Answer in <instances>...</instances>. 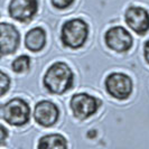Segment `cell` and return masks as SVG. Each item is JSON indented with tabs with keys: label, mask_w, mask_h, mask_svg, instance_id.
Here are the masks:
<instances>
[{
	"label": "cell",
	"mask_w": 149,
	"mask_h": 149,
	"mask_svg": "<svg viewBox=\"0 0 149 149\" xmlns=\"http://www.w3.org/2000/svg\"><path fill=\"white\" fill-rule=\"evenodd\" d=\"M44 86L53 94H63L73 86L74 74L64 62H55L44 75Z\"/></svg>",
	"instance_id": "obj_1"
},
{
	"label": "cell",
	"mask_w": 149,
	"mask_h": 149,
	"mask_svg": "<svg viewBox=\"0 0 149 149\" xmlns=\"http://www.w3.org/2000/svg\"><path fill=\"white\" fill-rule=\"evenodd\" d=\"M89 36V26L81 18L70 19L63 24L61 29V40L70 48H80L85 44Z\"/></svg>",
	"instance_id": "obj_2"
},
{
	"label": "cell",
	"mask_w": 149,
	"mask_h": 149,
	"mask_svg": "<svg viewBox=\"0 0 149 149\" xmlns=\"http://www.w3.org/2000/svg\"><path fill=\"white\" fill-rule=\"evenodd\" d=\"M2 117L6 122L15 127H22L30 119V108L20 97L8 101L2 108Z\"/></svg>",
	"instance_id": "obj_3"
},
{
	"label": "cell",
	"mask_w": 149,
	"mask_h": 149,
	"mask_svg": "<svg viewBox=\"0 0 149 149\" xmlns=\"http://www.w3.org/2000/svg\"><path fill=\"white\" fill-rule=\"evenodd\" d=\"M105 90L107 92L118 100H126L131 95L132 92V81L125 73L114 72L107 76L105 79Z\"/></svg>",
	"instance_id": "obj_4"
},
{
	"label": "cell",
	"mask_w": 149,
	"mask_h": 149,
	"mask_svg": "<svg viewBox=\"0 0 149 149\" xmlns=\"http://www.w3.org/2000/svg\"><path fill=\"white\" fill-rule=\"evenodd\" d=\"M100 104L101 103L97 97H92L88 93L74 94L70 101V105L74 117L81 120L92 117L97 111Z\"/></svg>",
	"instance_id": "obj_5"
},
{
	"label": "cell",
	"mask_w": 149,
	"mask_h": 149,
	"mask_svg": "<svg viewBox=\"0 0 149 149\" xmlns=\"http://www.w3.org/2000/svg\"><path fill=\"white\" fill-rule=\"evenodd\" d=\"M104 42L110 49L117 53L128 52L134 44L131 34L121 26H114L107 30Z\"/></svg>",
	"instance_id": "obj_6"
},
{
	"label": "cell",
	"mask_w": 149,
	"mask_h": 149,
	"mask_svg": "<svg viewBox=\"0 0 149 149\" xmlns=\"http://www.w3.org/2000/svg\"><path fill=\"white\" fill-rule=\"evenodd\" d=\"M13 19L20 22H29L38 11V0H11L8 7Z\"/></svg>",
	"instance_id": "obj_7"
},
{
	"label": "cell",
	"mask_w": 149,
	"mask_h": 149,
	"mask_svg": "<svg viewBox=\"0 0 149 149\" xmlns=\"http://www.w3.org/2000/svg\"><path fill=\"white\" fill-rule=\"evenodd\" d=\"M20 44V34L13 24L0 22V54L10 55Z\"/></svg>",
	"instance_id": "obj_8"
},
{
	"label": "cell",
	"mask_w": 149,
	"mask_h": 149,
	"mask_svg": "<svg viewBox=\"0 0 149 149\" xmlns=\"http://www.w3.org/2000/svg\"><path fill=\"white\" fill-rule=\"evenodd\" d=\"M125 20L138 35H145L149 30V13L142 7L131 6L126 10Z\"/></svg>",
	"instance_id": "obj_9"
},
{
	"label": "cell",
	"mask_w": 149,
	"mask_h": 149,
	"mask_svg": "<svg viewBox=\"0 0 149 149\" xmlns=\"http://www.w3.org/2000/svg\"><path fill=\"white\" fill-rule=\"evenodd\" d=\"M60 117V110L57 105L51 101L43 100L35 105L34 109V119L38 125L43 127L54 126Z\"/></svg>",
	"instance_id": "obj_10"
},
{
	"label": "cell",
	"mask_w": 149,
	"mask_h": 149,
	"mask_svg": "<svg viewBox=\"0 0 149 149\" xmlns=\"http://www.w3.org/2000/svg\"><path fill=\"white\" fill-rule=\"evenodd\" d=\"M46 44V33L42 27L30 29L25 36V45L30 52H39Z\"/></svg>",
	"instance_id": "obj_11"
},
{
	"label": "cell",
	"mask_w": 149,
	"mask_h": 149,
	"mask_svg": "<svg viewBox=\"0 0 149 149\" xmlns=\"http://www.w3.org/2000/svg\"><path fill=\"white\" fill-rule=\"evenodd\" d=\"M39 149H49V148H66L67 141L65 137L58 134H46L39 139L38 146Z\"/></svg>",
	"instance_id": "obj_12"
},
{
	"label": "cell",
	"mask_w": 149,
	"mask_h": 149,
	"mask_svg": "<svg viewBox=\"0 0 149 149\" xmlns=\"http://www.w3.org/2000/svg\"><path fill=\"white\" fill-rule=\"evenodd\" d=\"M11 67L13 71L15 73H25L29 70L30 67V58L27 55H20L17 58L14 60V62L11 63Z\"/></svg>",
	"instance_id": "obj_13"
},
{
	"label": "cell",
	"mask_w": 149,
	"mask_h": 149,
	"mask_svg": "<svg viewBox=\"0 0 149 149\" xmlns=\"http://www.w3.org/2000/svg\"><path fill=\"white\" fill-rule=\"evenodd\" d=\"M10 88V77L5 72L0 71V97L5 95Z\"/></svg>",
	"instance_id": "obj_14"
},
{
	"label": "cell",
	"mask_w": 149,
	"mask_h": 149,
	"mask_svg": "<svg viewBox=\"0 0 149 149\" xmlns=\"http://www.w3.org/2000/svg\"><path fill=\"white\" fill-rule=\"evenodd\" d=\"M75 0H52V5L57 9H66L74 3Z\"/></svg>",
	"instance_id": "obj_15"
},
{
	"label": "cell",
	"mask_w": 149,
	"mask_h": 149,
	"mask_svg": "<svg viewBox=\"0 0 149 149\" xmlns=\"http://www.w3.org/2000/svg\"><path fill=\"white\" fill-rule=\"evenodd\" d=\"M7 138H8V130L2 125H0V147L5 145Z\"/></svg>",
	"instance_id": "obj_16"
},
{
	"label": "cell",
	"mask_w": 149,
	"mask_h": 149,
	"mask_svg": "<svg viewBox=\"0 0 149 149\" xmlns=\"http://www.w3.org/2000/svg\"><path fill=\"white\" fill-rule=\"evenodd\" d=\"M143 55H145L147 63H149V40H147L143 45Z\"/></svg>",
	"instance_id": "obj_17"
},
{
	"label": "cell",
	"mask_w": 149,
	"mask_h": 149,
	"mask_svg": "<svg viewBox=\"0 0 149 149\" xmlns=\"http://www.w3.org/2000/svg\"><path fill=\"white\" fill-rule=\"evenodd\" d=\"M0 57H1V54H0Z\"/></svg>",
	"instance_id": "obj_18"
}]
</instances>
